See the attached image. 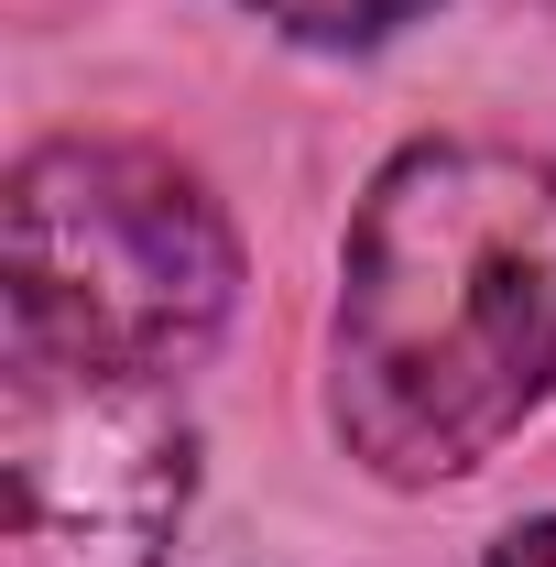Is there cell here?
I'll use <instances>...</instances> for the list:
<instances>
[{
	"label": "cell",
	"instance_id": "4",
	"mask_svg": "<svg viewBox=\"0 0 556 567\" xmlns=\"http://www.w3.org/2000/svg\"><path fill=\"white\" fill-rule=\"evenodd\" d=\"M274 33H295V44H382V33H404L415 11H436V0H251Z\"/></svg>",
	"mask_w": 556,
	"mask_h": 567
},
{
	"label": "cell",
	"instance_id": "3",
	"mask_svg": "<svg viewBox=\"0 0 556 567\" xmlns=\"http://www.w3.org/2000/svg\"><path fill=\"white\" fill-rule=\"evenodd\" d=\"M0 481H11L0 567H164L197 502V425L175 415L164 382L22 350L0 415Z\"/></svg>",
	"mask_w": 556,
	"mask_h": 567
},
{
	"label": "cell",
	"instance_id": "5",
	"mask_svg": "<svg viewBox=\"0 0 556 567\" xmlns=\"http://www.w3.org/2000/svg\"><path fill=\"white\" fill-rule=\"evenodd\" d=\"M481 567H556V513H546V524H513Z\"/></svg>",
	"mask_w": 556,
	"mask_h": 567
},
{
	"label": "cell",
	"instance_id": "2",
	"mask_svg": "<svg viewBox=\"0 0 556 567\" xmlns=\"http://www.w3.org/2000/svg\"><path fill=\"white\" fill-rule=\"evenodd\" d=\"M240 240L153 142H44L11 175V339L66 371L164 382L229 328Z\"/></svg>",
	"mask_w": 556,
	"mask_h": 567
},
{
	"label": "cell",
	"instance_id": "1",
	"mask_svg": "<svg viewBox=\"0 0 556 567\" xmlns=\"http://www.w3.org/2000/svg\"><path fill=\"white\" fill-rule=\"evenodd\" d=\"M556 382V164L524 142H415L339 251L328 415L382 481L481 470Z\"/></svg>",
	"mask_w": 556,
	"mask_h": 567
}]
</instances>
